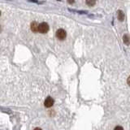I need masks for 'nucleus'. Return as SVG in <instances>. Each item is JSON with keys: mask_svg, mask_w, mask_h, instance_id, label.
<instances>
[{"mask_svg": "<svg viewBox=\"0 0 130 130\" xmlns=\"http://www.w3.org/2000/svg\"><path fill=\"white\" fill-rule=\"evenodd\" d=\"M0 16H1V11H0Z\"/></svg>", "mask_w": 130, "mask_h": 130, "instance_id": "nucleus-12", "label": "nucleus"}, {"mask_svg": "<svg viewBox=\"0 0 130 130\" xmlns=\"http://www.w3.org/2000/svg\"><path fill=\"white\" fill-rule=\"evenodd\" d=\"M58 1H61V0H58Z\"/></svg>", "mask_w": 130, "mask_h": 130, "instance_id": "nucleus-13", "label": "nucleus"}, {"mask_svg": "<svg viewBox=\"0 0 130 130\" xmlns=\"http://www.w3.org/2000/svg\"><path fill=\"white\" fill-rule=\"evenodd\" d=\"M56 37L59 40L63 41V40H64L67 37V32L64 29H63V28H60V29H58L56 31Z\"/></svg>", "mask_w": 130, "mask_h": 130, "instance_id": "nucleus-2", "label": "nucleus"}, {"mask_svg": "<svg viewBox=\"0 0 130 130\" xmlns=\"http://www.w3.org/2000/svg\"><path fill=\"white\" fill-rule=\"evenodd\" d=\"M54 103H55V101H54V99H53L52 98L47 97L46 98L45 102H44V105H45L46 107L50 108V107H51L53 105H54Z\"/></svg>", "mask_w": 130, "mask_h": 130, "instance_id": "nucleus-3", "label": "nucleus"}, {"mask_svg": "<svg viewBox=\"0 0 130 130\" xmlns=\"http://www.w3.org/2000/svg\"><path fill=\"white\" fill-rule=\"evenodd\" d=\"M115 129H122V130H123L124 129L122 127H120V126H116V127L115 128Z\"/></svg>", "mask_w": 130, "mask_h": 130, "instance_id": "nucleus-9", "label": "nucleus"}, {"mask_svg": "<svg viewBox=\"0 0 130 130\" xmlns=\"http://www.w3.org/2000/svg\"><path fill=\"white\" fill-rule=\"evenodd\" d=\"M2 31V28H1V26H0V32Z\"/></svg>", "mask_w": 130, "mask_h": 130, "instance_id": "nucleus-11", "label": "nucleus"}, {"mask_svg": "<svg viewBox=\"0 0 130 130\" xmlns=\"http://www.w3.org/2000/svg\"><path fill=\"white\" fill-rule=\"evenodd\" d=\"M38 23L36 22V21H33L31 23V24H30V28H31V30L33 32H38Z\"/></svg>", "mask_w": 130, "mask_h": 130, "instance_id": "nucleus-4", "label": "nucleus"}, {"mask_svg": "<svg viewBox=\"0 0 130 130\" xmlns=\"http://www.w3.org/2000/svg\"><path fill=\"white\" fill-rule=\"evenodd\" d=\"M123 42L124 43H125L127 46L129 45V36L128 34H125L123 37Z\"/></svg>", "mask_w": 130, "mask_h": 130, "instance_id": "nucleus-6", "label": "nucleus"}, {"mask_svg": "<svg viewBox=\"0 0 130 130\" xmlns=\"http://www.w3.org/2000/svg\"><path fill=\"white\" fill-rule=\"evenodd\" d=\"M49 24L46 22H42L38 24V32L41 33H46L49 31Z\"/></svg>", "mask_w": 130, "mask_h": 130, "instance_id": "nucleus-1", "label": "nucleus"}, {"mask_svg": "<svg viewBox=\"0 0 130 130\" xmlns=\"http://www.w3.org/2000/svg\"><path fill=\"white\" fill-rule=\"evenodd\" d=\"M129 80H130V76H129V77H128V81H127L128 85H129Z\"/></svg>", "mask_w": 130, "mask_h": 130, "instance_id": "nucleus-10", "label": "nucleus"}, {"mask_svg": "<svg viewBox=\"0 0 130 130\" xmlns=\"http://www.w3.org/2000/svg\"><path fill=\"white\" fill-rule=\"evenodd\" d=\"M118 19H119L120 21H124L125 20V14H124V11L120 10L118 11Z\"/></svg>", "mask_w": 130, "mask_h": 130, "instance_id": "nucleus-5", "label": "nucleus"}, {"mask_svg": "<svg viewBox=\"0 0 130 130\" xmlns=\"http://www.w3.org/2000/svg\"><path fill=\"white\" fill-rule=\"evenodd\" d=\"M85 3H86V4L89 7H93V6L96 4V0H86Z\"/></svg>", "mask_w": 130, "mask_h": 130, "instance_id": "nucleus-7", "label": "nucleus"}, {"mask_svg": "<svg viewBox=\"0 0 130 130\" xmlns=\"http://www.w3.org/2000/svg\"><path fill=\"white\" fill-rule=\"evenodd\" d=\"M68 2L69 4H73L74 2H75V0H68Z\"/></svg>", "mask_w": 130, "mask_h": 130, "instance_id": "nucleus-8", "label": "nucleus"}]
</instances>
